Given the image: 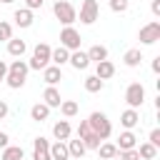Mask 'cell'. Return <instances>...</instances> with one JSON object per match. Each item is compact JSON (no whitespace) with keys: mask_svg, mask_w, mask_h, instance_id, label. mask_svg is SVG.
Segmentation results:
<instances>
[{"mask_svg":"<svg viewBox=\"0 0 160 160\" xmlns=\"http://www.w3.org/2000/svg\"><path fill=\"white\" fill-rule=\"evenodd\" d=\"M138 155H140V160H155L158 158V148L150 145V142H142L140 150H138Z\"/></svg>","mask_w":160,"mask_h":160,"instance_id":"26","label":"cell"},{"mask_svg":"<svg viewBox=\"0 0 160 160\" xmlns=\"http://www.w3.org/2000/svg\"><path fill=\"white\" fill-rule=\"evenodd\" d=\"M70 132H72V130H70V122H68V120H60V122L52 125V135H55L60 142H65V140L70 138Z\"/></svg>","mask_w":160,"mask_h":160,"instance_id":"14","label":"cell"},{"mask_svg":"<svg viewBox=\"0 0 160 160\" xmlns=\"http://www.w3.org/2000/svg\"><path fill=\"white\" fill-rule=\"evenodd\" d=\"M80 32L72 28V25H68V28H62V32H60V45L65 48V50H80Z\"/></svg>","mask_w":160,"mask_h":160,"instance_id":"6","label":"cell"},{"mask_svg":"<svg viewBox=\"0 0 160 160\" xmlns=\"http://www.w3.org/2000/svg\"><path fill=\"white\" fill-rule=\"evenodd\" d=\"M125 100H128V105H130L132 110H138V108L142 105V100H145V88H142V82H130L128 90H125Z\"/></svg>","mask_w":160,"mask_h":160,"instance_id":"5","label":"cell"},{"mask_svg":"<svg viewBox=\"0 0 160 160\" xmlns=\"http://www.w3.org/2000/svg\"><path fill=\"white\" fill-rule=\"evenodd\" d=\"M140 42H145V45H152V42H158L160 40V22L158 20H152V22H148L145 28H140Z\"/></svg>","mask_w":160,"mask_h":160,"instance_id":"8","label":"cell"},{"mask_svg":"<svg viewBox=\"0 0 160 160\" xmlns=\"http://www.w3.org/2000/svg\"><path fill=\"white\" fill-rule=\"evenodd\" d=\"M68 152H70V158L80 160V158L85 155V145H82V140H80V138H78V140H70V142H68Z\"/></svg>","mask_w":160,"mask_h":160,"instance_id":"24","label":"cell"},{"mask_svg":"<svg viewBox=\"0 0 160 160\" xmlns=\"http://www.w3.org/2000/svg\"><path fill=\"white\" fill-rule=\"evenodd\" d=\"M60 112H62L65 118L78 115V102H75V100H62V102H60Z\"/></svg>","mask_w":160,"mask_h":160,"instance_id":"30","label":"cell"},{"mask_svg":"<svg viewBox=\"0 0 160 160\" xmlns=\"http://www.w3.org/2000/svg\"><path fill=\"white\" fill-rule=\"evenodd\" d=\"M50 160H70V152H68V145L65 142H55L50 145Z\"/></svg>","mask_w":160,"mask_h":160,"instance_id":"15","label":"cell"},{"mask_svg":"<svg viewBox=\"0 0 160 160\" xmlns=\"http://www.w3.org/2000/svg\"><path fill=\"white\" fill-rule=\"evenodd\" d=\"M8 70H12V72H22V75H28V70H30V68H28V62H25V60H12Z\"/></svg>","mask_w":160,"mask_h":160,"instance_id":"31","label":"cell"},{"mask_svg":"<svg viewBox=\"0 0 160 160\" xmlns=\"http://www.w3.org/2000/svg\"><path fill=\"white\" fill-rule=\"evenodd\" d=\"M68 58H70V50H65L62 45H60V48H55V50L50 52V62H55L58 68H60V65H65V62H68Z\"/></svg>","mask_w":160,"mask_h":160,"instance_id":"21","label":"cell"},{"mask_svg":"<svg viewBox=\"0 0 160 160\" xmlns=\"http://www.w3.org/2000/svg\"><path fill=\"white\" fill-rule=\"evenodd\" d=\"M110 10L112 12H125L128 10V0H110Z\"/></svg>","mask_w":160,"mask_h":160,"instance_id":"32","label":"cell"},{"mask_svg":"<svg viewBox=\"0 0 160 160\" xmlns=\"http://www.w3.org/2000/svg\"><path fill=\"white\" fill-rule=\"evenodd\" d=\"M48 115H50V108H48L45 102H38V105H32V108H30V118H32V120H38V122L48 120Z\"/></svg>","mask_w":160,"mask_h":160,"instance_id":"19","label":"cell"},{"mask_svg":"<svg viewBox=\"0 0 160 160\" xmlns=\"http://www.w3.org/2000/svg\"><path fill=\"white\" fill-rule=\"evenodd\" d=\"M85 90H88V92H100V90H102V80H100L98 75L85 78Z\"/></svg>","mask_w":160,"mask_h":160,"instance_id":"29","label":"cell"},{"mask_svg":"<svg viewBox=\"0 0 160 160\" xmlns=\"http://www.w3.org/2000/svg\"><path fill=\"white\" fill-rule=\"evenodd\" d=\"M0 2H5V5H10V2H12V0H0Z\"/></svg>","mask_w":160,"mask_h":160,"instance_id":"42","label":"cell"},{"mask_svg":"<svg viewBox=\"0 0 160 160\" xmlns=\"http://www.w3.org/2000/svg\"><path fill=\"white\" fill-rule=\"evenodd\" d=\"M120 122H122V128L125 130H132L138 122H140V115H138V110H132V108H128L122 115H120Z\"/></svg>","mask_w":160,"mask_h":160,"instance_id":"13","label":"cell"},{"mask_svg":"<svg viewBox=\"0 0 160 160\" xmlns=\"http://www.w3.org/2000/svg\"><path fill=\"white\" fill-rule=\"evenodd\" d=\"M100 15V8H98V0H82L80 5V22L85 25H92Z\"/></svg>","mask_w":160,"mask_h":160,"instance_id":"7","label":"cell"},{"mask_svg":"<svg viewBox=\"0 0 160 160\" xmlns=\"http://www.w3.org/2000/svg\"><path fill=\"white\" fill-rule=\"evenodd\" d=\"M25 2H28V10H38V8H42L45 0H25Z\"/></svg>","mask_w":160,"mask_h":160,"instance_id":"36","label":"cell"},{"mask_svg":"<svg viewBox=\"0 0 160 160\" xmlns=\"http://www.w3.org/2000/svg\"><path fill=\"white\" fill-rule=\"evenodd\" d=\"M52 12H55V18L68 28V25H72L75 20H78V12H75V8L68 2V0H58L55 5H52Z\"/></svg>","mask_w":160,"mask_h":160,"instance_id":"3","label":"cell"},{"mask_svg":"<svg viewBox=\"0 0 160 160\" xmlns=\"http://www.w3.org/2000/svg\"><path fill=\"white\" fill-rule=\"evenodd\" d=\"M5 75H8V65H5L2 60H0V82L5 80Z\"/></svg>","mask_w":160,"mask_h":160,"instance_id":"39","label":"cell"},{"mask_svg":"<svg viewBox=\"0 0 160 160\" xmlns=\"http://www.w3.org/2000/svg\"><path fill=\"white\" fill-rule=\"evenodd\" d=\"M118 155H120V160H140L138 150H122V152H118Z\"/></svg>","mask_w":160,"mask_h":160,"instance_id":"34","label":"cell"},{"mask_svg":"<svg viewBox=\"0 0 160 160\" xmlns=\"http://www.w3.org/2000/svg\"><path fill=\"white\" fill-rule=\"evenodd\" d=\"M8 52L12 55V58H22V52H25V42L22 40H8Z\"/></svg>","mask_w":160,"mask_h":160,"instance_id":"27","label":"cell"},{"mask_svg":"<svg viewBox=\"0 0 160 160\" xmlns=\"http://www.w3.org/2000/svg\"><path fill=\"white\" fill-rule=\"evenodd\" d=\"M152 72H160V58L152 60Z\"/></svg>","mask_w":160,"mask_h":160,"instance_id":"41","label":"cell"},{"mask_svg":"<svg viewBox=\"0 0 160 160\" xmlns=\"http://www.w3.org/2000/svg\"><path fill=\"white\" fill-rule=\"evenodd\" d=\"M88 60H95V62L108 60V48H105V45H92V48L88 50Z\"/></svg>","mask_w":160,"mask_h":160,"instance_id":"20","label":"cell"},{"mask_svg":"<svg viewBox=\"0 0 160 160\" xmlns=\"http://www.w3.org/2000/svg\"><path fill=\"white\" fill-rule=\"evenodd\" d=\"M8 140H10V138H8V132H0V148H2V150L8 148Z\"/></svg>","mask_w":160,"mask_h":160,"instance_id":"37","label":"cell"},{"mask_svg":"<svg viewBox=\"0 0 160 160\" xmlns=\"http://www.w3.org/2000/svg\"><path fill=\"white\" fill-rule=\"evenodd\" d=\"M88 125H90V130H92L100 140L110 138V132H112V125H110V120H108L105 112H92V115L88 118Z\"/></svg>","mask_w":160,"mask_h":160,"instance_id":"1","label":"cell"},{"mask_svg":"<svg viewBox=\"0 0 160 160\" xmlns=\"http://www.w3.org/2000/svg\"><path fill=\"white\" fill-rule=\"evenodd\" d=\"M98 152H100V158H102V160H110V158H115V155H118V148H115L112 142H100Z\"/></svg>","mask_w":160,"mask_h":160,"instance_id":"28","label":"cell"},{"mask_svg":"<svg viewBox=\"0 0 160 160\" xmlns=\"http://www.w3.org/2000/svg\"><path fill=\"white\" fill-rule=\"evenodd\" d=\"M78 138L82 140V145H85V150H98L100 148V138L90 130V125H88V120H80V125H78Z\"/></svg>","mask_w":160,"mask_h":160,"instance_id":"4","label":"cell"},{"mask_svg":"<svg viewBox=\"0 0 160 160\" xmlns=\"http://www.w3.org/2000/svg\"><path fill=\"white\" fill-rule=\"evenodd\" d=\"M22 155H25V152H22L20 145H8V148L2 150V158H0V160H22Z\"/></svg>","mask_w":160,"mask_h":160,"instance_id":"25","label":"cell"},{"mask_svg":"<svg viewBox=\"0 0 160 160\" xmlns=\"http://www.w3.org/2000/svg\"><path fill=\"white\" fill-rule=\"evenodd\" d=\"M122 62H125L128 68H138V65L142 62V52H140L138 48H132V50H128V52H125V58H122Z\"/></svg>","mask_w":160,"mask_h":160,"instance_id":"22","label":"cell"},{"mask_svg":"<svg viewBox=\"0 0 160 160\" xmlns=\"http://www.w3.org/2000/svg\"><path fill=\"white\" fill-rule=\"evenodd\" d=\"M42 100H45V105H48V108H60V102H62V100H60V92H58L55 88H50V85L45 88Z\"/></svg>","mask_w":160,"mask_h":160,"instance_id":"17","label":"cell"},{"mask_svg":"<svg viewBox=\"0 0 160 160\" xmlns=\"http://www.w3.org/2000/svg\"><path fill=\"white\" fill-rule=\"evenodd\" d=\"M150 8H152V15H160V0H152Z\"/></svg>","mask_w":160,"mask_h":160,"instance_id":"40","label":"cell"},{"mask_svg":"<svg viewBox=\"0 0 160 160\" xmlns=\"http://www.w3.org/2000/svg\"><path fill=\"white\" fill-rule=\"evenodd\" d=\"M5 115H8V102H5V100H0V120H2Z\"/></svg>","mask_w":160,"mask_h":160,"instance_id":"38","label":"cell"},{"mask_svg":"<svg viewBox=\"0 0 160 160\" xmlns=\"http://www.w3.org/2000/svg\"><path fill=\"white\" fill-rule=\"evenodd\" d=\"M148 142H150V145H155V148H160V130H158V128L150 132V140H148Z\"/></svg>","mask_w":160,"mask_h":160,"instance_id":"35","label":"cell"},{"mask_svg":"<svg viewBox=\"0 0 160 160\" xmlns=\"http://www.w3.org/2000/svg\"><path fill=\"white\" fill-rule=\"evenodd\" d=\"M95 75H98L100 80H108V78H112V75H115V65H112L110 60H102V62H98Z\"/></svg>","mask_w":160,"mask_h":160,"instance_id":"16","label":"cell"},{"mask_svg":"<svg viewBox=\"0 0 160 160\" xmlns=\"http://www.w3.org/2000/svg\"><path fill=\"white\" fill-rule=\"evenodd\" d=\"M135 142H138V138L130 132V130H125V132H120V138H118V152H122V150H135Z\"/></svg>","mask_w":160,"mask_h":160,"instance_id":"12","label":"cell"},{"mask_svg":"<svg viewBox=\"0 0 160 160\" xmlns=\"http://www.w3.org/2000/svg\"><path fill=\"white\" fill-rule=\"evenodd\" d=\"M15 22L20 25V28H30L32 25V10H28V8H22V10H15Z\"/></svg>","mask_w":160,"mask_h":160,"instance_id":"18","label":"cell"},{"mask_svg":"<svg viewBox=\"0 0 160 160\" xmlns=\"http://www.w3.org/2000/svg\"><path fill=\"white\" fill-rule=\"evenodd\" d=\"M32 160H50V142L42 135L32 140Z\"/></svg>","mask_w":160,"mask_h":160,"instance_id":"9","label":"cell"},{"mask_svg":"<svg viewBox=\"0 0 160 160\" xmlns=\"http://www.w3.org/2000/svg\"><path fill=\"white\" fill-rule=\"evenodd\" d=\"M10 38H12V28L0 20V40H10Z\"/></svg>","mask_w":160,"mask_h":160,"instance_id":"33","label":"cell"},{"mask_svg":"<svg viewBox=\"0 0 160 160\" xmlns=\"http://www.w3.org/2000/svg\"><path fill=\"white\" fill-rule=\"evenodd\" d=\"M42 80H45L50 88H55V85L62 80V72H60V68H58V65H48V68L42 70Z\"/></svg>","mask_w":160,"mask_h":160,"instance_id":"11","label":"cell"},{"mask_svg":"<svg viewBox=\"0 0 160 160\" xmlns=\"http://www.w3.org/2000/svg\"><path fill=\"white\" fill-rule=\"evenodd\" d=\"M68 62H70L75 70H85V68L90 65L88 52H82V50H72V52H70V58H68Z\"/></svg>","mask_w":160,"mask_h":160,"instance_id":"10","label":"cell"},{"mask_svg":"<svg viewBox=\"0 0 160 160\" xmlns=\"http://www.w3.org/2000/svg\"><path fill=\"white\" fill-rule=\"evenodd\" d=\"M5 82H8L12 90H18V88H22V85H25V75H22V72H12V70H8Z\"/></svg>","mask_w":160,"mask_h":160,"instance_id":"23","label":"cell"},{"mask_svg":"<svg viewBox=\"0 0 160 160\" xmlns=\"http://www.w3.org/2000/svg\"><path fill=\"white\" fill-rule=\"evenodd\" d=\"M50 45L48 42H38L35 45V50H32V60L28 62V68H32V70H45L48 65H50Z\"/></svg>","mask_w":160,"mask_h":160,"instance_id":"2","label":"cell"}]
</instances>
